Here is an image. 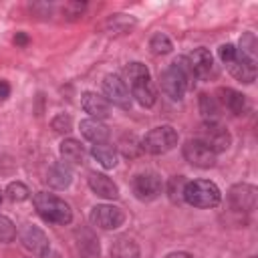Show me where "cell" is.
I'll list each match as a JSON object with an SVG mask.
<instances>
[{"instance_id": "1", "label": "cell", "mask_w": 258, "mask_h": 258, "mask_svg": "<svg viewBox=\"0 0 258 258\" xmlns=\"http://www.w3.org/2000/svg\"><path fill=\"white\" fill-rule=\"evenodd\" d=\"M191 79H196V77L189 69L187 56H177L165 71H161L159 87L171 101H181L187 87L191 85Z\"/></svg>"}, {"instance_id": "2", "label": "cell", "mask_w": 258, "mask_h": 258, "mask_svg": "<svg viewBox=\"0 0 258 258\" xmlns=\"http://www.w3.org/2000/svg\"><path fill=\"white\" fill-rule=\"evenodd\" d=\"M123 77H125V85L129 83L131 87V97H135V101L141 107H153L157 101V93L155 87L151 83V75L149 69L143 62H129L123 67Z\"/></svg>"}, {"instance_id": "3", "label": "cell", "mask_w": 258, "mask_h": 258, "mask_svg": "<svg viewBox=\"0 0 258 258\" xmlns=\"http://www.w3.org/2000/svg\"><path fill=\"white\" fill-rule=\"evenodd\" d=\"M38 216L44 220V222H50V224H58V226H64V224H71L73 222V210L71 206L56 198L54 194H48V191H38L32 200Z\"/></svg>"}, {"instance_id": "4", "label": "cell", "mask_w": 258, "mask_h": 258, "mask_svg": "<svg viewBox=\"0 0 258 258\" xmlns=\"http://www.w3.org/2000/svg\"><path fill=\"white\" fill-rule=\"evenodd\" d=\"M222 200L220 187L210 179H194L187 181L183 187V202H187L194 208H214Z\"/></svg>"}, {"instance_id": "5", "label": "cell", "mask_w": 258, "mask_h": 258, "mask_svg": "<svg viewBox=\"0 0 258 258\" xmlns=\"http://www.w3.org/2000/svg\"><path fill=\"white\" fill-rule=\"evenodd\" d=\"M177 145V131L171 125H159L153 127L143 139H141V149L151 153V155H161L171 151Z\"/></svg>"}, {"instance_id": "6", "label": "cell", "mask_w": 258, "mask_h": 258, "mask_svg": "<svg viewBox=\"0 0 258 258\" xmlns=\"http://www.w3.org/2000/svg\"><path fill=\"white\" fill-rule=\"evenodd\" d=\"M196 139L204 141L216 155L222 153V151H226V149L230 147V143H232L230 131H228L222 123H218V121H204L202 127H200V131H198V137H196Z\"/></svg>"}, {"instance_id": "7", "label": "cell", "mask_w": 258, "mask_h": 258, "mask_svg": "<svg viewBox=\"0 0 258 258\" xmlns=\"http://www.w3.org/2000/svg\"><path fill=\"white\" fill-rule=\"evenodd\" d=\"M131 189L139 202H151L159 198V194L163 191V179L155 171L137 173L131 181Z\"/></svg>"}, {"instance_id": "8", "label": "cell", "mask_w": 258, "mask_h": 258, "mask_svg": "<svg viewBox=\"0 0 258 258\" xmlns=\"http://www.w3.org/2000/svg\"><path fill=\"white\" fill-rule=\"evenodd\" d=\"M181 153H183V159L187 163H191L194 167H202V169H208V167H214L216 165V153L200 139H187L181 147Z\"/></svg>"}, {"instance_id": "9", "label": "cell", "mask_w": 258, "mask_h": 258, "mask_svg": "<svg viewBox=\"0 0 258 258\" xmlns=\"http://www.w3.org/2000/svg\"><path fill=\"white\" fill-rule=\"evenodd\" d=\"M256 200H258V189L256 185L250 183H236L230 187L228 191V204L232 210L248 214L256 208Z\"/></svg>"}, {"instance_id": "10", "label": "cell", "mask_w": 258, "mask_h": 258, "mask_svg": "<svg viewBox=\"0 0 258 258\" xmlns=\"http://www.w3.org/2000/svg\"><path fill=\"white\" fill-rule=\"evenodd\" d=\"M91 222L101 230H117L125 222V212L111 204H99L91 212Z\"/></svg>"}, {"instance_id": "11", "label": "cell", "mask_w": 258, "mask_h": 258, "mask_svg": "<svg viewBox=\"0 0 258 258\" xmlns=\"http://www.w3.org/2000/svg\"><path fill=\"white\" fill-rule=\"evenodd\" d=\"M103 93H105V99L121 109H129L131 107V95H129V89L125 85V81L117 75H107L103 79Z\"/></svg>"}, {"instance_id": "12", "label": "cell", "mask_w": 258, "mask_h": 258, "mask_svg": "<svg viewBox=\"0 0 258 258\" xmlns=\"http://www.w3.org/2000/svg\"><path fill=\"white\" fill-rule=\"evenodd\" d=\"M81 105H83L85 113L91 115V119L101 121V119H107V117L111 115V103H109L103 95H99V93L85 91V93L81 95Z\"/></svg>"}, {"instance_id": "13", "label": "cell", "mask_w": 258, "mask_h": 258, "mask_svg": "<svg viewBox=\"0 0 258 258\" xmlns=\"http://www.w3.org/2000/svg\"><path fill=\"white\" fill-rule=\"evenodd\" d=\"M20 240H22V246L26 250H30L32 254H36L40 258L50 250V244H48L46 234L40 228H36V226H26L22 230V234H20Z\"/></svg>"}, {"instance_id": "14", "label": "cell", "mask_w": 258, "mask_h": 258, "mask_svg": "<svg viewBox=\"0 0 258 258\" xmlns=\"http://www.w3.org/2000/svg\"><path fill=\"white\" fill-rule=\"evenodd\" d=\"M187 62H189V69L194 73L196 79H208L212 69H214V58H212V52L208 48H196L191 54H187Z\"/></svg>"}, {"instance_id": "15", "label": "cell", "mask_w": 258, "mask_h": 258, "mask_svg": "<svg viewBox=\"0 0 258 258\" xmlns=\"http://www.w3.org/2000/svg\"><path fill=\"white\" fill-rule=\"evenodd\" d=\"M89 187L93 189V194H97L99 198H105V200H117L119 198V187L117 183L105 175V173H97V171H91L89 173Z\"/></svg>"}, {"instance_id": "16", "label": "cell", "mask_w": 258, "mask_h": 258, "mask_svg": "<svg viewBox=\"0 0 258 258\" xmlns=\"http://www.w3.org/2000/svg\"><path fill=\"white\" fill-rule=\"evenodd\" d=\"M228 67H230L232 77H236L238 81H242V83H254V79H256V60L254 58H248V56H244L242 52L236 50V58Z\"/></svg>"}, {"instance_id": "17", "label": "cell", "mask_w": 258, "mask_h": 258, "mask_svg": "<svg viewBox=\"0 0 258 258\" xmlns=\"http://www.w3.org/2000/svg\"><path fill=\"white\" fill-rule=\"evenodd\" d=\"M81 135L91 141L93 145L95 143H107L109 139V127L103 123V121H97V119H85L81 121Z\"/></svg>"}, {"instance_id": "18", "label": "cell", "mask_w": 258, "mask_h": 258, "mask_svg": "<svg viewBox=\"0 0 258 258\" xmlns=\"http://www.w3.org/2000/svg\"><path fill=\"white\" fill-rule=\"evenodd\" d=\"M77 250L83 258H99L101 246L91 230H77Z\"/></svg>"}, {"instance_id": "19", "label": "cell", "mask_w": 258, "mask_h": 258, "mask_svg": "<svg viewBox=\"0 0 258 258\" xmlns=\"http://www.w3.org/2000/svg\"><path fill=\"white\" fill-rule=\"evenodd\" d=\"M218 95H220V103L230 111V113H234V115H242L244 111H246V97L240 93V91H234V89H230V87H222L220 91H218Z\"/></svg>"}, {"instance_id": "20", "label": "cell", "mask_w": 258, "mask_h": 258, "mask_svg": "<svg viewBox=\"0 0 258 258\" xmlns=\"http://www.w3.org/2000/svg\"><path fill=\"white\" fill-rule=\"evenodd\" d=\"M73 181V173L64 163H52L46 171V183L54 189H64Z\"/></svg>"}, {"instance_id": "21", "label": "cell", "mask_w": 258, "mask_h": 258, "mask_svg": "<svg viewBox=\"0 0 258 258\" xmlns=\"http://www.w3.org/2000/svg\"><path fill=\"white\" fill-rule=\"evenodd\" d=\"M111 258H139V244L129 236H119L111 246Z\"/></svg>"}, {"instance_id": "22", "label": "cell", "mask_w": 258, "mask_h": 258, "mask_svg": "<svg viewBox=\"0 0 258 258\" xmlns=\"http://www.w3.org/2000/svg\"><path fill=\"white\" fill-rule=\"evenodd\" d=\"M91 155L105 167V169H113L117 165V151L113 145L109 143H95L91 147Z\"/></svg>"}, {"instance_id": "23", "label": "cell", "mask_w": 258, "mask_h": 258, "mask_svg": "<svg viewBox=\"0 0 258 258\" xmlns=\"http://www.w3.org/2000/svg\"><path fill=\"white\" fill-rule=\"evenodd\" d=\"M60 155H62L64 161L75 163V165H81L85 161V149H83L81 141L71 139V137L60 143Z\"/></svg>"}, {"instance_id": "24", "label": "cell", "mask_w": 258, "mask_h": 258, "mask_svg": "<svg viewBox=\"0 0 258 258\" xmlns=\"http://www.w3.org/2000/svg\"><path fill=\"white\" fill-rule=\"evenodd\" d=\"M200 113L206 117V121H218L220 105H218L216 97H212L208 93H202L200 95Z\"/></svg>"}, {"instance_id": "25", "label": "cell", "mask_w": 258, "mask_h": 258, "mask_svg": "<svg viewBox=\"0 0 258 258\" xmlns=\"http://www.w3.org/2000/svg\"><path fill=\"white\" fill-rule=\"evenodd\" d=\"M149 48H151L153 54H167V52H171L173 44H171V40H169L167 34L155 32V34L149 38Z\"/></svg>"}, {"instance_id": "26", "label": "cell", "mask_w": 258, "mask_h": 258, "mask_svg": "<svg viewBox=\"0 0 258 258\" xmlns=\"http://www.w3.org/2000/svg\"><path fill=\"white\" fill-rule=\"evenodd\" d=\"M185 177L183 175H173L169 181H167V196L173 204H179L183 200V187H185Z\"/></svg>"}, {"instance_id": "27", "label": "cell", "mask_w": 258, "mask_h": 258, "mask_svg": "<svg viewBox=\"0 0 258 258\" xmlns=\"http://www.w3.org/2000/svg\"><path fill=\"white\" fill-rule=\"evenodd\" d=\"M256 46H258V42H256L254 32H244V34H242V38H240V48H236V50H238V52H242L244 56H248V58H254V60H256Z\"/></svg>"}, {"instance_id": "28", "label": "cell", "mask_w": 258, "mask_h": 258, "mask_svg": "<svg viewBox=\"0 0 258 258\" xmlns=\"http://www.w3.org/2000/svg\"><path fill=\"white\" fill-rule=\"evenodd\" d=\"M6 196H8L12 202H24V200H28L30 189H28L22 181H10V183L6 185Z\"/></svg>"}, {"instance_id": "29", "label": "cell", "mask_w": 258, "mask_h": 258, "mask_svg": "<svg viewBox=\"0 0 258 258\" xmlns=\"http://www.w3.org/2000/svg\"><path fill=\"white\" fill-rule=\"evenodd\" d=\"M14 238H16V226H14V222L10 218H6V216H0V242L8 244Z\"/></svg>"}, {"instance_id": "30", "label": "cell", "mask_w": 258, "mask_h": 258, "mask_svg": "<svg viewBox=\"0 0 258 258\" xmlns=\"http://www.w3.org/2000/svg\"><path fill=\"white\" fill-rule=\"evenodd\" d=\"M52 129L54 131H58V133H69L71 129H73V119L69 117V115H64V113H60V115H56L54 119H52Z\"/></svg>"}, {"instance_id": "31", "label": "cell", "mask_w": 258, "mask_h": 258, "mask_svg": "<svg viewBox=\"0 0 258 258\" xmlns=\"http://www.w3.org/2000/svg\"><path fill=\"white\" fill-rule=\"evenodd\" d=\"M218 54H220V58H222V62H226V64H230V62H234V58H236V46L234 44H222L220 48H218Z\"/></svg>"}, {"instance_id": "32", "label": "cell", "mask_w": 258, "mask_h": 258, "mask_svg": "<svg viewBox=\"0 0 258 258\" xmlns=\"http://www.w3.org/2000/svg\"><path fill=\"white\" fill-rule=\"evenodd\" d=\"M10 97V85L8 81H0V101H6Z\"/></svg>"}, {"instance_id": "33", "label": "cell", "mask_w": 258, "mask_h": 258, "mask_svg": "<svg viewBox=\"0 0 258 258\" xmlns=\"http://www.w3.org/2000/svg\"><path fill=\"white\" fill-rule=\"evenodd\" d=\"M14 44H18V46H26V44H28V36H26L24 32H16V36H14Z\"/></svg>"}, {"instance_id": "34", "label": "cell", "mask_w": 258, "mask_h": 258, "mask_svg": "<svg viewBox=\"0 0 258 258\" xmlns=\"http://www.w3.org/2000/svg\"><path fill=\"white\" fill-rule=\"evenodd\" d=\"M163 258H194V256H191L189 252H181V250H179V252H169V254H165Z\"/></svg>"}, {"instance_id": "35", "label": "cell", "mask_w": 258, "mask_h": 258, "mask_svg": "<svg viewBox=\"0 0 258 258\" xmlns=\"http://www.w3.org/2000/svg\"><path fill=\"white\" fill-rule=\"evenodd\" d=\"M42 258H62V256H60L58 252H50V250H48V252H46Z\"/></svg>"}, {"instance_id": "36", "label": "cell", "mask_w": 258, "mask_h": 258, "mask_svg": "<svg viewBox=\"0 0 258 258\" xmlns=\"http://www.w3.org/2000/svg\"><path fill=\"white\" fill-rule=\"evenodd\" d=\"M0 202H2V194H0Z\"/></svg>"}, {"instance_id": "37", "label": "cell", "mask_w": 258, "mask_h": 258, "mask_svg": "<svg viewBox=\"0 0 258 258\" xmlns=\"http://www.w3.org/2000/svg\"><path fill=\"white\" fill-rule=\"evenodd\" d=\"M252 258H254V256H252Z\"/></svg>"}]
</instances>
